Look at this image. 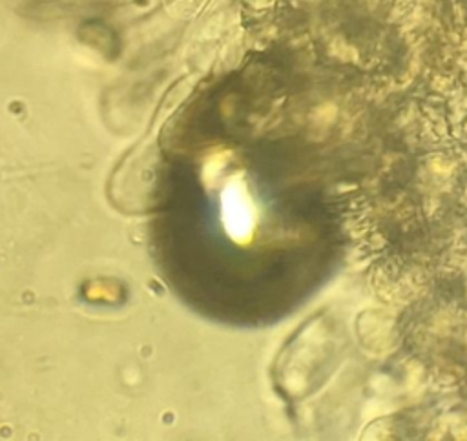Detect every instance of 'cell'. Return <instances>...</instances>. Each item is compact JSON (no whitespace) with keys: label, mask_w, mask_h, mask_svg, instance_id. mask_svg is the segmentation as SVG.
Here are the masks:
<instances>
[{"label":"cell","mask_w":467,"mask_h":441,"mask_svg":"<svg viewBox=\"0 0 467 441\" xmlns=\"http://www.w3.org/2000/svg\"><path fill=\"white\" fill-rule=\"evenodd\" d=\"M217 213L224 233L232 241H248L257 226V210L250 191L239 182L228 179L217 193Z\"/></svg>","instance_id":"cell-1"}]
</instances>
